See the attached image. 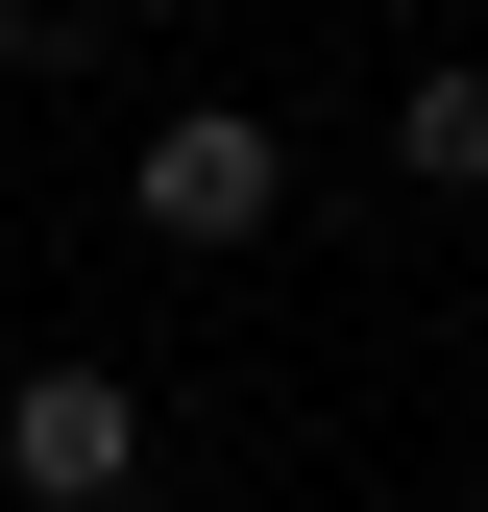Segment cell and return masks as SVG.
<instances>
[{
    "mask_svg": "<svg viewBox=\"0 0 488 512\" xmlns=\"http://www.w3.org/2000/svg\"><path fill=\"white\" fill-rule=\"evenodd\" d=\"M122 196H147V244H269V220H293V122H269V98H171Z\"/></svg>",
    "mask_w": 488,
    "mask_h": 512,
    "instance_id": "obj_1",
    "label": "cell"
},
{
    "mask_svg": "<svg viewBox=\"0 0 488 512\" xmlns=\"http://www.w3.org/2000/svg\"><path fill=\"white\" fill-rule=\"evenodd\" d=\"M0 488L25 512H122L147 488V391H122V366H25V391H0Z\"/></svg>",
    "mask_w": 488,
    "mask_h": 512,
    "instance_id": "obj_2",
    "label": "cell"
},
{
    "mask_svg": "<svg viewBox=\"0 0 488 512\" xmlns=\"http://www.w3.org/2000/svg\"><path fill=\"white\" fill-rule=\"evenodd\" d=\"M391 171H415V196H488V74H464V49L391 74Z\"/></svg>",
    "mask_w": 488,
    "mask_h": 512,
    "instance_id": "obj_3",
    "label": "cell"
},
{
    "mask_svg": "<svg viewBox=\"0 0 488 512\" xmlns=\"http://www.w3.org/2000/svg\"><path fill=\"white\" fill-rule=\"evenodd\" d=\"M25 25H49V0H0V49H25Z\"/></svg>",
    "mask_w": 488,
    "mask_h": 512,
    "instance_id": "obj_4",
    "label": "cell"
}]
</instances>
